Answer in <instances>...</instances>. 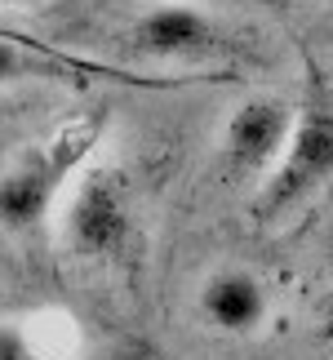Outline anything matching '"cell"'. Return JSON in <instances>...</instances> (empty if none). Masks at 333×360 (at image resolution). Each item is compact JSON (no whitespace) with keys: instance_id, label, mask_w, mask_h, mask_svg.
<instances>
[{"instance_id":"obj_1","label":"cell","mask_w":333,"mask_h":360,"mask_svg":"<svg viewBox=\"0 0 333 360\" xmlns=\"http://www.w3.org/2000/svg\"><path fill=\"white\" fill-rule=\"evenodd\" d=\"M103 138V116H76L67 120L53 138L27 147L18 160L0 174V227L13 231V236H27L49 218L58 191L67 187L80 165L89 160V151L98 147Z\"/></svg>"},{"instance_id":"obj_2","label":"cell","mask_w":333,"mask_h":360,"mask_svg":"<svg viewBox=\"0 0 333 360\" xmlns=\"http://www.w3.org/2000/svg\"><path fill=\"white\" fill-rule=\"evenodd\" d=\"M329 178H333V103L320 85H311L307 103L294 112V129H289V143L275 169L262 178L254 200H249V214H254V223L275 227L302 200H311Z\"/></svg>"},{"instance_id":"obj_3","label":"cell","mask_w":333,"mask_h":360,"mask_svg":"<svg viewBox=\"0 0 333 360\" xmlns=\"http://www.w3.org/2000/svg\"><path fill=\"white\" fill-rule=\"evenodd\" d=\"M63 245L89 262H124L138 249V200L133 178L120 165H93L63 214Z\"/></svg>"},{"instance_id":"obj_4","label":"cell","mask_w":333,"mask_h":360,"mask_svg":"<svg viewBox=\"0 0 333 360\" xmlns=\"http://www.w3.org/2000/svg\"><path fill=\"white\" fill-rule=\"evenodd\" d=\"M124 49L143 63H183V67H200V63H222L235 45L222 36V27L200 9L187 5H160L151 13H138L124 32Z\"/></svg>"},{"instance_id":"obj_5","label":"cell","mask_w":333,"mask_h":360,"mask_svg":"<svg viewBox=\"0 0 333 360\" xmlns=\"http://www.w3.org/2000/svg\"><path fill=\"white\" fill-rule=\"evenodd\" d=\"M289 129H294V107L285 98H271V94H258V98L240 103L222 129V169L235 183H262L280 151L289 143Z\"/></svg>"},{"instance_id":"obj_6","label":"cell","mask_w":333,"mask_h":360,"mask_svg":"<svg viewBox=\"0 0 333 360\" xmlns=\"http://www.w3.org/2000/svg\"><path fill=\"white\" fill-rule=\"evenodd\" d=\"M200 316L222 334H254L267 325V289L254 271H214L200 285Z\"/></svg>"},{"instance_id":"obj_7","label":"cell","mask_w":333,"mask_h":360,"mask_svg":"<svg viewBox=\"0 0 333 360\" xmlns=\"http://www.w3.org/2000/svg\"><path fill=\"white\" fill-rule=\"evenodd\" d=\"M85 72H107V67H85L76 58H63L45 45H22L13 36H0V85H18V80H72Z\"/></svg>"},{"instance_id":"obj_8","label":"cell","mask_w":333,"mask_h":360,"mask_svg":"<svg viewBox=\"0 0 333 360\" xmlns=\"http://www.w3.org/2000/svg\"><path fill=\"white\" fill-rule=\"evenodd\" d=\"M0 360H49L18 321H0Z\"/></svg>"},{"instance_id":"obj_9","label":"cell","mask_w":333,"mask_h":360,"mask_svg":"<svg viewBox=\"0 0 333 360\" xmlns=\"http://www.w3.org/2000/svg\"><path fill=\"white\" fill-rule=\"evenodd\" d=\"M315 338H320L325 347L333 352V289L325 294V302H320V316H315Z\"/></svg>"},{"instance_id":"obj_10","label":"cell","mask_w":333,"mask_h":360,"mask_svg":"<svg viewBox=\"0 0 333 360\" xmlns=\"http://www.w3.org/2000/svg\"><path fill=\"white\" fill-rule=\"evenodd\" d=\"M9 112H13V107H9L5 98H0V124H5V120H9Z\"/></svg>"}]
</instances>
